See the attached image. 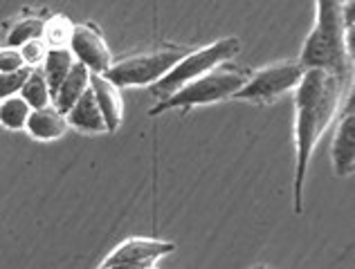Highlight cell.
Masks as SVG:
<instances>
[{
	"mask_svg": "<svg viewBox=\"0 0 355 269\" xmlns=\"http://www.w3.org/2000/svg\"><path fill=\"white\" fill-rule=\"evenodd\" d=\"M349 86L335 74L306 70L295 88V213L304 211V184L313 151L331 126Z\"/></svg>",
	"mask_w": 355,
	"mask_h": 269,
	"instance_id": "obj_1",
	"label": "cell"
},
{
	"mask_svg": "<svg viewBox=\"0 0 355 269\" xmlns=\"http://www.w3.org/2000/svg\"><path fill=\"white\" fill-rule=\"evenodd\" d=\"M317 21L313 32L299 54V66L304 70H322L335 74L347 86L353 79V23H349L353 3L320 0L315 5Z\"/></svg>",
	"mask_w": 355,
	"mask_h": 269,
	"instance_id": "obj_2",
	"label": "cell"
},
{
	"mask_svg": "<svg viewBox=\"0 0 355 269\" xmlns=\"http://www.w3.org/2000/svg\"><path fill=\"white\" fill-rule=\"evenodd\" d=\"M250 74L252 70L241 68L236 63H230V61L220 63V66L209 70L207 74H202L200 79L187 83L184 88L173 92L171 97L157 101V106L148 110V115L155 117L173 108L191 110L196 106H209V104H218V101H225V99H234L236 92L248 83Z\"/></svg>",
	"mask_w": 355,
	"mask_h": 269,
	"instance_id": "obj_3",
	"label": "cell"
},
{
	"mask_svg": "<svg viewBox=\"0 0 355 269\" xmlns=\"http://www.w3.org/2000/svg\"><path fill=\"white\" fill-rule=\"evenodd\" d=\"M241 52V41L236 36H227V39H220L216 43L207 45V48L200 50H191L187 57H182L175 66L164 74V77L151 86V95L162 101L166 97H171L173 92L184 88L187 83H191L196 79H200L202 74H207L220 63H227Z\"/></svg>",
	"mask_w": 355,
	"mask_h": 269,
	"instance_id": "obj_4",
	"label": "cell"
},
{
	"mask_svg": "<svg viewBox=\"0 0 355 269\" xmlns=\"http://www.w3.org/2000/svg\"><path fill=\"white\" fill-rule=\"evenodd\" d=\"M191 52L187 45L166 43L151 52H139L133 57H124L113 63L106 74H101L106 81L113 83L115 88H128V86H153L166 72H169L178 61Z\"/></svg>",
	"mask_w": 355,
	"mask_h": 269,
	"instance_id": "obj_5",
	"label": "cell"
},
{
	"mask_svg": "<svg viewBox=\"0 0 355 269\" xmlns=\"http://www.w3.org/2000/svg\"><path fill=\"white\" fill-rule=\"evenodd\" d=\"M304 68L299 66V61H282L275 66L261 68L250 74L248 83L243 86L234 99L250 101V104H272L286 92H291L299 86V81L304 77Z\"/></svg>",
	"mask_w": 355,
	"mask_h": 269,
	"instance_id": "obj_6",
	"label": "cell"
},
{
	"mask_svg": "<svg viewBox=\"0 0 355 269\" xmlns=\"http://www.w3.org/2000/svg\"><path fill=\"white\" fill-rule=\"evenodd\" d=\"M68 50L72 52L74 61L86 66L90 74H106V70L113 66V54L108 50L104 34L92 23L74 25Z\"/></svg>",
	"mask_w": 355,
	"mask_h": 269,
	"instance_id": "obj_7",
	"label": "cell"
},
{
	"mask_svg": "<svg viewBox=\"0 0 355 269\" xmlns=\"http://www.w3.org/2000/svg\"><path fill=\"white\" fill-rule=\"evenodd\" d=\"M173 249H175V245L166 243V240L128 238L115 249V252H110L106 256V261L101 263V267H110V265H119V263H148V265H155V261H160L162 256L171 254Z\"/></svg>",
	"mask_w": 355,
	"mask_h": 269,
	"instance_id": "obj_8",
	"label": "cell"
},
{
	"mask_svg": "<svg viewBox=\"0 0 355 269\" xmlns=\"http://www.w3.org/2000/svg\"><path fill=\"white\" fill-rule=\"evenodd\" d=\"M331 164L340 178H351L355 171V115L353 104L344 110L331 144Z\"/></svg>",
	"mask_w": 355,
	"mask_h": 269,
	"instance_id": "obj_9",
	"label": "cell"
},
{
	"mask_svg": "<svg viewBox=\"0 0 355 269\" xmlns=\"http://www.w3.org/2000/svg\"><path fill=\"white\" fill-rule=\"evenodd\" d=\"M90 90L97 101L99 113L106 122V131L115 133L121 126V119H124V101H121L119 88H115L101 74H90Z\"/></svg>",
	"mask_w": 355,
	"mask_h": 269,
	"instance_id": "obj_10",
	"label": "cell"
},
{
	"mask_svg": "<svg viewBox=\"0 0 355 269\" xmlns=\"http://www.w3.org/2000/svg\"><path fill=\"white\" fill-rule=\"evenodd\" d=\"M65 122H68V126L77 128V131H81V133H90V135L108 133L106 131V122H104V117H101V113H99L97 101H95V97H92L90 88L83 92L81 99L68 110Z\"/></svg>",
	"mask_w": 355,
	"mask_h": 269,
	"instance_id": "obj_11",
	"label": "cell"
},
{
	"mask_svg": "<svg viewBox=\"0 0 355 269\" xmlns=\"http://www.w3.org/2000/svg\"><path fill=\"white\" fill-rule=\"evenodd\" d=\"M88 88H90V72H88V68L74 61V66L68 72V77L63 79V83L57 90V95L52 97V106L65 117V115H68V110L74 104H77V101L81 99V95Z\"/></svg>",
	"mask_w": 355,
	"mask_h": 269,
	"instance_id": "obj_12",
	"label": "cell"
},
{
	"mask_svg": "<svg viewBox=\"0 0 355 269\" xmlns=\"http://www.w3.org/2000/svg\"><path fill=\"white\" fill-rule=\"evenodd\" d=\"M25 131L34 139L52 142V139H59L61 135H65V131H68V122H65V117L57 108L48 106L41 110H32L30 119H27V124H25Z\"/></svg>",
	"mask_w": 355,
	"mask_h": 269,
	"instance_id": "obj_13",
	"label": "cell"
},
{
	"mask_svg": "<svg viewBox=\"0 0 355 269\" xmlns=\"http://www.w3.org/2000/svg\"><path fill=\"white\" fill-rule=\"evenodd\" d=\"M43 27H45V18L36 16V14H25L18 16L16 21L9 23L5 30V48H23L25 43L43 39Z\"/></svg>",
	"mask_w": 355,
	"mask_h": 269,
	"instance_id": "obj_14",
	"label": "cell"
},
{
	"mask_svg": "<svg viewBox=\"0 0 355 269\" xmlns=\"http://www.w3.org/2000/svg\"><path fill=\"white\" fill-rule=\"evenodd\" d=\"M72 66H74V57L70 50H48L43 66H41V72L45 77V83H48L50 97L57 95L59 86L63 83V79L68 77Z\"/></svg>",
	"mask_w": 355,
	"mask_h": 269,
	"instance_id": "obj_15",
	"label": "cell"
},
{
	"mask_svg": "<svg viewBox=\"0 0 355 269\" xmlns=\"http://www.w3.org/2000/svg\"><path fill=\"white\" fill-rule=\"evenodd\" d=\"M18 97H21L32 110H41V108L52 106V97H50L48 83H45L41 68H36V70L30 72V77H27L25 86H23L21 95H18Z\"/></svg>",
	"mask_w": 355,
	"mask_h": 269,
	"instance_id": "obj_16",
	"label": "cell"
},
{
	"mask_svg": "<svg viewBox=\"0 0 355 269\" xmlns=\"http://www.w3.org/2000/svg\"><path fill=\"white\" fill-rule=\"evenodd\" d=\"M74 25L61 14H54L45 21L43 27V43L48 45V50H68L72 39Z\"/></svg>",
	"mask_w": 355,
	"mask_h": 269,
	"instance_id": "obj_17",
	"label": "cell"
},
{
	"mask_svg": "<svg viewBox=\"0 0 355 269\" xmlns=\"http://www.w3.org/2000/svg\"><path fill=\"white\" fill-rule=\"evenodd\" d=\"M32 108L25 104L21 97H9L0 101V126L7 131H23L27 119H30Z\"/></svg>",
	"mask_w": 355,
	"mask_h": 269,
	"instance_id": "obj_18",
	"label": "cell"
},
{
	"mask_svg": "<svg viewBox=\"0 0 355 269\" xmlns=\"http://www.w3.org/2000/svg\"><path fill=\"white\" fill-rule=\"evenodd\" d=\"M30 72H32L30 68H23V70H16V72L0 74V101L21 95L25 81H27V77H30Z\"/></svg>",
	"mask_w": 355,
	"mask_h": 269,
	"instance_id": "obj_19",
	"label": "cell"
},
{
	"mask_svg": "<svg viewBox=\"0 0 355 269\" xmlns=\"http://www.w3.org/2000/svg\"><path fill=\"white\" fill-rule=\"evenodd\" d=\"M18 52H21V59L25 63V68L36 70V68L43 66L45 54H48V45L43 43V39H36V41L25 43L23 48H18Z\"/></svg>",
	"mask_w": 355,
	"mask_h": 269,
	"instance_id": "obj_20",
	"label": "cell"
},
{
	"mask_svg": "<svg viewBox=\"0 0 355 269\" xmlns=\"http://www.w3.org/2000/svg\"><path fill=\"white\" fill-rule=\"evenodd\" d=\"M25 63L21 59V52L14 48H0V74L23 70Z\"/></svg>",
	"mask_w": 355,
	"mask_h": 269,
	"instance_id": "obj_21",
	"label": "cell"
},
{
	"mask_svg": "<svg viewBox=\"0 0 355 269\" xmlns=\"http://www.w3.org/2000/svg\"><path fill=\"white\" fill-rule=\"evenodd\" d=\"M259 269H272V267H268V265H259Z\"/></svg>",
	"mask_w": 355,
	"mask_h": 269,
	"instance_id": "obj_22",
	"label": "cell"
},
{
	"mask_svg": "<svg viewBox=\"0 0 355 269\" xmlns=\"http://www.w3.org/2000/svg\"><path fill=\"white\" fill-rule=\"evenodd\" d=\"M252 269H259V265H254V267H252Z\"/></svg>",
	"mask_w": 355,
	"mask_h": 269,
	"instance_id": "obj_23",
	"label": "cell"
},
{
	"mask_svg": "<svg viewBox=\"0 0 355 269\" xmlns=\"http://www.w3.org/2000/svg\"><path fill=\"white\" fill-rule=\"evenodd\" d=\"M151 269H157V267H151Z\"/></svg>",
	"mask_w": 355,
	"mask_h": 269,
	"instance_id": "obj_24",
	"label": "cell"
}]
</instances>
